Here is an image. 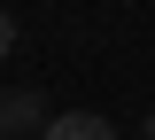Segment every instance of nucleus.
Masks as SVG:
<instances>
[{"label": "nucleus", "mask_w": 155, "mask_h": 140, "mask_svg": "<svg viewBox=\"0 0 155 140\" xmlns=\"http://www.w3.org/2000/svg\"><path fill=\"white\" fill-rule=\"evenodd\" d=\"M31 125H39V101L31 94H8L0 101V132H31Z\"/></svg>", "instance_id": "obj_2"}, {"label": "nucleus", "mask_w": 155, "mask_h": 140, "mask_svg": "<svg viewBox=\"0 0 155 140\" xmlns=\"http://www.w3.org/2000/svg\"><path fill=\"white\" fill-rule=\"evenodd\" d=\"M47 140H116V125H109V117H93V109H70V117L47 125Z\"/></svg>", "instance_id": "obj_1"}, {"label": "nucleus", "mask_w": 155, "mask_h": 140, "mask_svg": "<svg viewBox=\"0 0 155 140\" xmlns=\"http://www.w3.org/2000/svg\"><path fill=\"white\" fill-rule=\"evenodd\" d=\"M8 47H16V23H8V16H0V62H8Z\"/></svg>", "instance_id": "obj_3"}, {"label": "nucleus", "mask_w": 155, "mask_h": 140, "mask_svg": "<svg viewBox=\"0 0 155 140\" xmlns=\"http://www.w3.org/2000/svg\"><path fill=\"white\" fill-rule=\"evenodd\" d=\"M147 140H155V117H147Z\"/></svg>", "instance_id": "obj_4"}]
</instances>
